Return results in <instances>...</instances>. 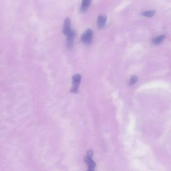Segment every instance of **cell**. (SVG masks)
Wrapping results in <instances>:
<instances>
[{
    "mask_svg": "<svg viewBox=\"0 0 171 171\" xmlns=\"http://www.w3.org/2000/svg\"><path fill=\"white\" fill-rule=\"evenodd\" d=\"M72 30V29L71 28V21H70V18L67 17V18H65L64 21V27H63V33L65 35V36H67V35L71 32Z\"/></svg>",
    "mask_w": 171,
    "mask_h": 171,
    "instance_id": "cell-4",
    "label": "cell"
},
{
    "mask_svg": "<svg viewBox=\"0 0 171 171\" xmlns=\"http://www.w3.org/2000/svg\"><path fill=\"white\" fill-rule=\"evenodd\" d=\"M106 16L104 14H100L98 18V25L99 28H103L106 22Z\"/></svg>",
    "mask_w": 171,
    "mask_h": 171,
    "instance_id": "cell-6",
    "label": "cell"
},
{
    "mask_svg": "<svg viewBox=\"0 0 171 171\" xmlns=\"http://www.w3.org/2000/svg\"><path fill=\"white\" fill-rule=\"evenodd\" d=\"M67 46L68 48H71L73 46L74 44V32L72 29L71 32H70L67 35Z\"/></svg>",
    "mask_w": 171,
    "mask_h": 171,
    "instance_id": "cell-5",
    "label": "cell"
},
{
    "mask_svg": "<svg viewBox=\"0 0 171 171\" xmlns=\"http://www.w3.org/2000/svg\"><path fill=\"white\" fill-rule=\"evenodd\" d=\"M164 39H165L164 35H160V36L155 37L154 39H152V43H154V44H156V45L159 44V43H162L164 41Z\"/></svg>",
    "mask_w": 171,
    "mask_h": 171,
    "instance_id": "cell-8",
    "label": "cell"
},
{
    "mask_svg": "<svg viewBox=\"0 0 171 171\" xmlns=\"http://www.w3.org/2000/svg\"><path fill=\"white\" fill-rule=\"evenodd\" d=\"M94 155V152L92 150H88L86 152V155L84 158L85 163L88 166V169L87 171H94L96 167V163L93 160L92 157Z\"/></svg>",
    "mask_w": 171,
    "mask_h": 171,
    "instance_id": "cell-1",
    "label": "cell"
},
{
    "mask_svg": "<svg viewBox=\"0 0 171 171\" xmlns=\"http://www.w3.org/2000/svg\"><path fill=\"white\" fill-rule=\"evenodd\" d=\"M138 80V78L137 76H133L130 78V80H129V84L130 85H133V84H135L136 83H137Z\"/></svg>",
    "mask_w": 171,
    "mask_h": 171,
    "instance_id": "cell-10",
    "label": "cell"
},
{
    "mask_svg": "<svg viewBox=\"0 0 171 171\" xmlns=\"http://www.w3.org/2000/svg\"><path fill=\"white\" fill-rule=\"evenodd\" d=\"M155 13H156L155 10H147L142 13V16L147 17H151L155 14Z\"/></svg>",
    "mask_w": 171,
    "mask_h": 171,
    "instance_id": "cell-9",
    "label": "cell"
},
{
    "mask_svg": "<svg viewBox=\"0 0 171 171\" xmlns=\"http://www.w3.org/2000/svg\"><path fill=\"white\" fill-rule=\"evenodd\" d=\"M93 38V31L90 29H87L86 31L82 34L81 37L82 42L85 44H88L92 41Z\"/></svg>",
    "mask_w": 171,
    "mask_h": 171,
    "instance_id": "cell-3",
    "label": "cell"
},
{
    "mask_svg": "<svg viewBox=\"0 0 171 171\" xmlns=\"http://www.w3.org/2000/svg\"><path fill=\"white\" fill-rule=\"evenodd\" d=\"M90 3H91L90 0H84V1L82 2L81 5V8H80L81 11L82 12L86 11L87 10V9L89 7Z\"/></svg>",
    "mask_w": 171,
    "mask_h": 171,
    "instance_id": "cell-7",
    "label": "cell"
},
{
    "mask_svg": "<svg viewBox=\"0 0 171 171\" xmlns=\"http://www.w3.org/2000/svg\"><path fill=\"white\" fill-rule=\"evenodd\" d=\"M81 75L79 74H74L72 77V87L71 89V92L73 93H77L78 90V87L80 85L81 81Z\"/></svg>",
    "mask_w": 171,
    "mask_h": 171,
    "instance_id": "cell-2",
    "label": "cell"
}]
</instances>
